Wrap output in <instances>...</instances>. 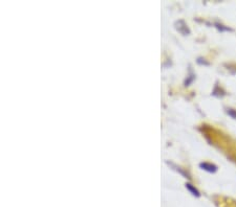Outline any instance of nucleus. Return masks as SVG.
Returning <instances> with one entry per match:
<instances>
[{
	"mask_svg": "<svg viewBox=\"0 0 236 207\" xmlns=\"http://www.w3.org/2000/svg\"><path fill=\"white\" fill-rule=\"evenodd\" d=\"M175 25H176V29H177L180 33H183V35H188V33H190V31L188 29V27H187V25L185 24V22L182 21V20L176 22Z\"/></svg>",
	"mask_w": 236,
	"mask_h": 207,
	"instance_id": "2",
	"label": "nucleus"
},
{
	"mask_svg": "<svg viewBox=\"0 0 236 207\" xmlns=\"http://www.w3.org/2000/svg\"><path fill=\"white\" fill-rule=\"evenodd\" d=\"M186 187L188 188V191H191V193H192V195L196 196V197H200V191H198L197 189H196V188H195L193 185H191L190 183H187V184H186Z\"/></svg>",
	"mask_w": 236,
	"mask_h": 207,
	"instance_id": "3",
	"label": "nucleus"
},
{
	"mask_svg": "<svg viewBox=\"0 0 236 207\" xmlns=\"http://www.w3.org/2000/svg\"><path fill=\"white\" fill-rule=\"evenodd\" d=\"M200 167L202 169H205V171H209V173H215L217 171V166L212 163H209V162H202L200 163Z\"/></svg>",
	"mask_w": 236,
	"mask_h": 207,
	"instance_id": "1",
	"label": "nucleus"
},
{
	"mask_svg": "<svg viewBox=\"0 0 236 207\" xmlns=\"http://www.w3.org/2000/svg\"><path fill=\"white\" fill-rule=\"evenodd\" d=\"M215 25H216V27L219 29V31H232V29L229 28V27H224V25H220V24H218V23H216Z\"/></svg>",
	"mask_w": 236,
	"mask_h": 207,
	"instance_id": "4",
	"label": "nucleus"
}]
</instances>
